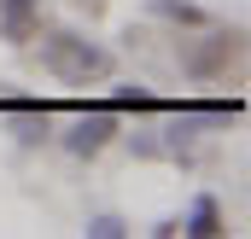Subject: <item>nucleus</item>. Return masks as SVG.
I'll return each mask as SVG.
<instances>
[{"instance_id":"2","label":"nucleus","mask_w":251,"mask_h":239,"mask_svg":"<svg viewBox=\"0 0 251 239\" xmlns=\"http://www.w3.org/2000/svg\"><path fill=\"white\" fill-rule=\"evenodd\" d=\"M240 59H246V35L240 29H216V35L181 47V70L199 76V82H222L228 70H240Z\"/></svg>"},{"instance_id":"1","label":"nucleus","mask_w":251,"mask_h":239,"mask_svg":"<svg viewBox=\"0 0 251 239\" xmlns=\"http://www.w3.org/2000/svg\"><path fill=\"white\" fill-rule=\"evenodd\" d=\"M41 64L59 82H70V88H88V82L111 76V53L94 47V41H82V35H47L41 41Z\"/></svg>"},{"instance_id":"7","label":"nucleus","mask_w":251,"mask_h":239,"mask_svg":"<svg viewBox=\"0 0 251 239\" xmlns=\"http://www.w3.org/2000/svg\"><path fill=\"white\" fill-rule=\"evenodd\" d=\"M158 12L176 18V24H204V12H199V6H181V0H158Z\"/></svg>"},{"instance_id":"3","label":"nucleus","mask_w":251,"mask_h":239,"mask_svg":"<svg viewBox=\"0 0 251 239\" xmlns=\"http://www.w3.org/2000/svg\"><path fill=\"white\" fill-rule=\"evenodd\" d=\"M111 134H117V111H94V117H82L70 134H64V146H70L76 158H88V152H100Z\"/></svg>"},{"instance_id":"4","label":"nucleus","mask_w":251,"mask_h":239,"mask_svg":"<svg viewBox=\"0 0 251 239\" xmlns=\"http://www.w3.org/2000/svg\"><path fill=\"white\" fill-rule=\"evenodd\" d=\"M0 29H6V41H35L41 35V6L35 0H0Z\"/></svg>"},{"instance_id":"6","label":"nucleus","mask_w":251,"mask_h":239,"mask_svg":"<svg viewBox=\"0 0 251 239\" xmlns=\"http://www.w3.org/2000/svg\"><path fill=\"white\" fill-rule=\"evenodd\" d=\"M187 234H199V239H210V234H222V210L204 198L199 210H193V222H187Z\"/></svg>"},{"instance_id":"5","label":"nucleus","mask_w":251,"mask_h":239,"mask_svg":"<svg viewBox=\"0 0 251 239\" xmlns=\"http://www.w3.org/2000/svg\"><path fill=\"white\" fill-rule=\"evenodd\" d=\"M111 111H164V99L146 94V88H123V94L111 99Z\"/></svg>"}]
</instances>
